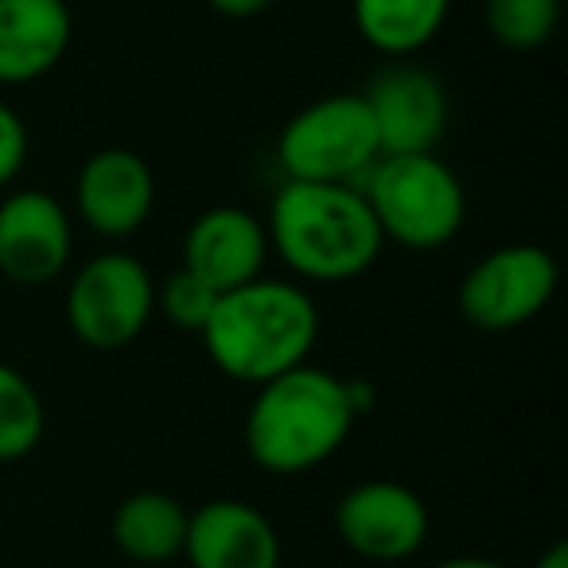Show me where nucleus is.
Listing matches in <instances>:
<instances>
[{
  "label": "nucleus",
  "instance_id": "nucleus-1",
  "mask_svg": "<svg viewBox=\"0 0 568 568\" xmlns=\"http://www.w3.org/2000/svg\"><path fill=\"white\" fill-rule=\"evenodd\" d=\"M265 234L268 253L312 284H343L371 273L386 245L355 183L284 180L268 203Z\"/></svg>",
  "mask_w": 568,
  "mask_h": 568
},
{
  "label": "nucleus",
  "instance_id": "nucleus-2",
  "mask_svg": "<svg viewBox=\"0 0 568 568\" xmlns=\"http://www.w3.org/2000/svg\"><path fill=\"white\" fill-rule=\"evenodd\" d=\"M253 389L242 436L250 459L268 475H304L327 464L358 420L347 378L308 363Z\"/></svg>",
  "mask_w": 568,
  "mask_h": 568
},
{
  "label": "nucleus",
  "instance_id": "nucleus-3",
  "mask_svg": "<svg viewBox=\"0 0 568 568\" xmlns=\"http://www.w3.org/2000/svg\"><path fill=\"white\" fill-rule=\"evenodd\" d=\"M199 335L211 363L226 378L261 386L308 363L320 339V308L301 284L257 276L222 293Z\"/></svg>",
  "mask_w": 568,
  "mask_h": 568
},
{
  "label": "nucleus",
  "instance_id": "nucleus-4",
  "mask_svg": "<svg viewBox=\"0 0 568 568\" xmlns=\"http://www.w3.org/2000/svg\"><path fill=\"white\" fill-rule=\"evenodd\" d=\"M358 191L371 203L382 237L405 250H440L464 230L467 191L436 152L382 156Z\"/></svg>",
  "mask_w": 568,
  "mask_h": 568
},
{
  "label": "nucleus",
  "instance_id": "nucleus-5",
  "mask_svg": "<svg viewBox=\"0 0 568 568\" xmlns=\"http://www.w3.org/2000/svg\"><path fill=\"white\" fill-rule=\"evenodd\" d=\"M382 160L378 129L363 94H327L304 105L276 141L284 180L301 183H363Z\"/></svg>",
  "mask_w": 568,
  "mask_h": 568
},
{
  "label": "nucleus",
  "instance_id": "nucleus-6",
  "mask_svg": "<svg viewBox=\"0 0 568 568\" xmlns=\"http://www.w3.org/2000/svg\"><path fill=\"white\" fill-rule=\"evenodd\" d=\"M156 281L129 253H98L67 284V324L90 351H121L149 327Z\"/></svg>",
  "mask_w": 568,
  "mask_h": 568
},
{
  "label": "nucleus",
  "instance_id": "nucleus-7",
  "mask_svg": "<svg viewBox=\"0 0 568 568\" xmlns=\"http://www.w3.org/2000/svg\"><path fill=\"white\" fill-rule=\"evenodd\" d=\"M560 268L545 245L510 242L483 253L459 281V316L479 332H514L549 308Z\"/></svg>",
  "mask_w": 568,
  "mask_h": 568
},
{
  "label": "nucleus",
  "instance_id": "nucleus-8",
  "mask_svg": "<svg viewBox=\"0 0 568 568\" xmlns=\"http://www.w3.org/2000/svg\"><path fill=\"white\" fill-rule=\"evenodd\" d=\"M335 534L355 557L397 565L425 549L428 506L413 487L394 479H366L335 503Z\"/></svg>",
  "mask_w": 568,
  "mask_h": 568
},
{
  "label": "nucleus",
  "instance_id": "nucleus-9",
  "mask_svg": "<svg viewBox=\"0 0 568 568\" xmlns=\"http://www.w3.org/2000/svg\"><path fill=\"white\" fill-rule=\"evenodd\" d=\"M363 102L378 129L382 156L436 152V144L448 133V90L425 67L397 59L394 67L366 82Z\"/></svg>",
  "mask_w": 568,
  "mask_h": 568
},
{
  "label": "nucleus",
  "instance_id": "nucleus-10",
  "mask_svg": "<svg viewBox=\"0 0 568 568\" xmlns=\"http://www.w3.org/2000/svg\"><path fill=\"white\" fill-rule=\"evenodd\" d=\"M74 250L71 214L48 191H12L0 199V276L40 288L63 276Z\"/></svg>",
  "mask_w": 568,
  "mask_h": 568
},
{
  "label": "nucleus",
  "instance_id": "nucleus-11",
  "mask_svg": "<svg viewBox=\"0 0 568 568\" xmlns=\"http://www.w3.org/2000/svg\"><path fill=\"white\" fill-rule=\"evenodd\" d=\"M74 206L98 237H110V242L133 237L156 206L152 168L133 149H98L79 168Z\"/></svg>",
  "mask_w": 568,
  "mask_h": 568
},
{
  "label": "nucleus",
  "instance_id": "nucleus-12",
  "mask_svg": "<svg viewBox=\"0 0 568 568\" xmlns=\"http://www.w3.org/2000/svg\"><path fill=\"white\" fill-rule=\"evenodd\" d=\"M265 261V222L245 206H211L183 234V268L211 284L214 293H230L257 281Z\"/></svg>",
  "mask_w": 568,
  "mask_h": 568
},
{
  "label": "nucleus",
  "instance_id": "nucleus-13",
  "mask_svg": "<svg viewBox=\"0 0 568 568\" xmlns=\"http://www.w3.org/2000/svg\"><path fill=\"white\" fill-rule=\"evenodd\" d=\"M183 560L191 568H281V537L257 506L211 498L187 514Z\"/></svg>",
  "mask_w": 568,
  "mask_h": 568
},
{
  "label": "nucleus",
  "instance_id": "nucleus-14",
  "mask_svg": "<svg viewBox=\"0 0 568 568\" xmlns=\"http://www.w3.org/2000/svg\"><path fill=\"white\" fill-rule=\"evenodd\" d=\"M74 17L67 0H0V87H28L71 51Z\"/></svg>",
  "mask_w": 568,
  "mask_h": 568
},
{
  "label": "nucleus",
  "instance_id": "nucleus-15",
  "mask_svg": "<svg viewBox=\"0 0 568 568\" xmlns=\"http://www.w3.org/2000/svg\"><path fill=\"white\" fill-rule=\"evenodd\" d=\"M187 506L164 490H133L113 510V545L136 565H164L183 557Z\"/></svg>",
  "mask_w": 568,
  "mask_h": 568
},
{
  "label": "nucleus",
  "instance_id": "nucleus-16",
  "mask_svg": "<svg viewBox=\"0 0 568 568\" xmlns=\"http://www.w3.org/2000/svg\"><path fill=\"white\" fill-rule=\"evenodd\" d=\"M452 0H351L358 36L386 59H409L444 32Z\"/></svg>",
  "mask_w": 568,
  "mask_h": 568
},
{
  "label": "nucleus",
  "instance_id": "nucleus-17",
  "mask_svg": "<svg viewBox=\"0 0 568 568\" xmlns=\"http://www.w3.org/2000/svg\"><path fill=\"white\" fill-rule=\"evenodd\" d=\"M48 428L43 397L17 366L0 363V464L32 456Z\"/></svg>",
  "mask_w": 568,
  "mask_h": 568
},
{
  "label": "nucleus",
  "instance_id": "nucleus-18",
  "mask_svg": "<svg viewBox=\"0 0 568 568\" xmlns=\"http://www.w3.org/2000/svg\"><path fill=\"white\" fill-rule=\"evenodd\" d=\"M560 0H487V32L506 51H537L557 36Z\"/></svg>",
  "mask_w": 568,
  "mask_h": 568
},
{
  "label": "nucleus",
  "instance_id": "nucleus-19",
  "mask_svg": "<svg viewBox=\"0 0 568 568\" xmlns=\"http://www.w3.org/2000/svg\"><path fill=\"white\" fill-rule=\"evenodd\" d=\"M222 293H214L211 284L199 281L195 273L187 268H175L172 276L164 281V288H156V308L164 312V320L180 332H203L206 320H211L214 304H219Z\"/></svg>",
  "mask_w": 568,
  "mask_h": 568
},
{
  "label": "nucleus",
  "instance_id": "nucleus-20",
  "mask_svg": "<svg viewBox=\"0 0 568 568\" xmlns=\"http://www.w3.org/2000/svg\"><path fill=\"white\" fill-rule=\"evenodd\" d=\"M28 160V129L9 102H0V187H9Z\"/></svg>",
  "mask_w": 568,
  "mask_h": 568
},
{
  "label": "nucleus",
  "instance_id": "nucleus-21",
  "mask_svg": "<svg viewBox=\"0 0 568 568\" xmlns=\"http://www.w3.org/2000/svg\"><path fill=\"white\" fill-rule=\"evenodd\" d=\"M219 17H230V20H253L261 12H268L276 0H206Z\"/></svg>",
  "mask_w": 568,
  "mask_h": 568
},
{
  "label": "nucleus",
  "instance_id": "nucleus-22",
  "mask_svg": "<svg viewBox=\"0 0 568 568\" xmlns=\"http://www.w3.org/2000/svg\"><path fill=\"white\" fill-rule=\"evenodd\" d=\"M534 568H568V545L565 541H552L541 557L534 560Z\"/></svg>",
  "mask_w": 568,
  "mask_h": 568
},
{
  "label": "nucleus",
  "instance_id": "nucleus-23",
  "mask_svg": "<svg viewBox=\"0 0 568 568\" xmlns=\"http://www.w3.org/2000/svg\"><path fill=\"white\" fill-rule=\"evenodd\" d=\"M433 568H506L503 560H490V557H448Z\"/></svg>",
  "mask_w": 568,
  "mask_h": 568
}]
</instances>
